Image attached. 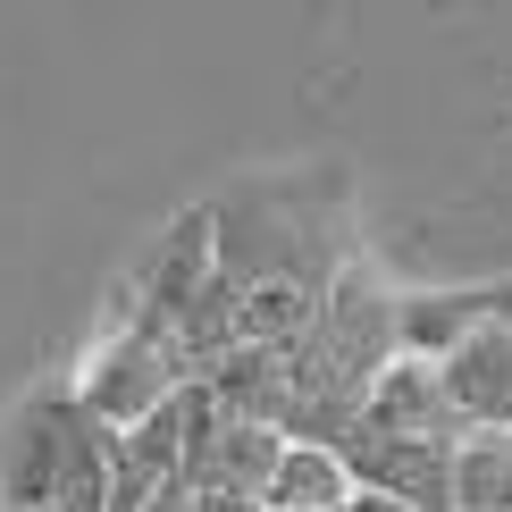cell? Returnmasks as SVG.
I'll return each mask as SVG.
<instances>
[{
  "label": "cell",
  "mask_w": 512,
  "mask_h": 512,
  "mask_svg": "<svg viewBox=\"0 0 512 512\" xmlns=\"http://www.w3.org/2000/svg\"><path fill=\"white\" fill-rule=\"evenodd\" d=\"M236 303H244V294L210 277V286L194 294V311L177 319V345H185V361H194V378L210 370V361H227V353H236Z\"/></svg>",
  "instance_id": "obj_15"
},
{
  "label": "cell",
  "mask_w": 512,
  "mask_h": 512,
  "mask_svg": "<svg viewBox=\"0 0 512 512\" xmlns=\"http://www.w3.org/2000/svg\"><path fill=\"white\" fill-rule=\"evenodd\" d=\"M479 311L496 319V328H512V277H504V286H479Z\"/></svg>",
  "instance_id": "obj_16"
},
{
  "label": "cell",
  "mask_w": 512,
  "mask_h": 512,
  "mask_svg": "<svg viewBox=\"0 0 512 512\" xmlns=\"http://www.w3.org/2000/svg\"><path fill=\"white\" fill-rule=\"evenodd\" d=\"M345 504H353V479L328 445H286L261 487V512H345Z\"/></svg>",
  "instance_id": "obj_12"
},
{
  "label": "cell",
  "mask_w": 512,
  "mask_h": 512,
  "mask_svg": "<svg viewBox=\"0 0 512 512\" xmlns=\"http://www.w3.org/2000/svg\"><path fill=\"white\" fill-rule=\"evenodd\" d=\"M328 177H252L210 210V277L219 286H303L328 294V277L353 261L345 244V194H319Z\"/></svg>",
  "instance_id": "obj_1"
},
{
  "label": "cell",
  "mask_w": 512,
  "mask_h": 512,
  "mask_svg": "<svg viewBox=\"0 0 512 512\" xmlns=\"http://www.w3.org/2000/svg\"><path fill=\"white\" fill-rule=\"evenodd\" d=\"M210 286V210H185L177 227L152 244V261L135 277V319H160V328H177L185 311H194V294Z\"/></svg>",
  "instance_id": "obj_6"
},
{
  "label": "cell",
  "mask_w": 512,
  "mask_h": 512,
  "mask_svg": "<svg viewBox=\"0 0 512 512\" xmlns=\"http://www.w3.org/2000/svg\"><path fill=\"white\" fill-rule=\"evenodd\" d=\"M353 420L378 429V437H429V445H454L462 437L454 403H445V387H437V361H412V353H395L387 370L370 378V395H361Z\"/></svg>",
  "instance_id": "obj_5"
},
{
  "label": "cell",
  "mask_w": 512,
  "mask_h": 512,
  "mask_svg": "<svg viewBox=\"0 0 512 512\" xmlns=\"http://www.w3.org/2000/svg\"><path fill=\"white\" fill-rule=\"evenodd\" d=\"M311 311H319V294H303V286H252L244 303H236V345H269V353H286L294 336L311 328Z\"/></svg>",
  "instance_id": "obj_14"
},
{
  "label": "cell",
  "mask_w": 512,
  "mask_h": 512,
  "mask_svg": "<svg viewBox=\"0 0 512 512\" xmlns=\"http://www.w3.org/2000/svg\"><path fill=\"white\" fill-rule=\"evenodd\" d=\"M51 512H110V429H101L84 403H68V437H59Z\"/></svg>",
  "instance_id": "obj_11"
},
{
  "label": "cell",
  "mask_w": 512,
  "mask_h": 512,
  "mask_svg": "<svg viewBox=\"0 0 512 512\" xmlns=\"http://www.w3.org/2000/svg\"><path fill=\"white\" fill-rule=\"evenodd\" d=\"M345 512H412V504H395V496H370V487H353V504Z\"/></svg>",
  "instance_id": "obj_17"
},
{
  "label": "cell",
  "mask_w": 512,
  "mask_h": 512,
  "mask_svg": "<svg viewBox=\"0 0 512 512\" xmlns=\"http://www.w3.org/2000/svg\"><path fill=\"white\" fill-rule=\"evenodd\" d=\"M328 454L345 462V479L370 487V496H395L412 512H454L445 504V445H429V437H378V429L353 420Z\"/></svg>",
  "instance_id": "obj_3"
},
{
  "label": "cell",
  "mask_w": 512,
  "mask_h": 512,
  "mask_svg": "<svg viewBox=\"0 0 512 512\" xmlns=\"http://www.w3.org/2000/svg\"><path fill=\"white\" fill-rule=\"evenodd\" d=\"M177 395H168L152 420H135V429L110 437V512H143L168 479H177V462H185V403Z\"/></svg>",
  "instance_id": "obj_7"
},
{
  "label": "cell",
  "mask_w": 512,
  "mask_h": 512,
  "mask_svg": "<svg viewBox=\"0 0 512 512\" xmlns=\"http://www.w3.org/2000/svg\"><path fill=\"white\" fill-rule=\"evenodd\" d=\"M68 403H76V395H26V412H17V429H9V471H0V496H9V512H51Z\"/></svg>",
  "instance_id": "obj_8"
},
{
  "label": "cell",
  "mask_w": 512,
  "mask_h": 512,
  "mask_svg": "<svg viewBox=\"0 0 512 512\" xmlns=\"http://www.w3.org/2000/svg\"><path fill=\"white\" fill-rule=\"evenodd\" d=\"M445 504L454 512H512V429H462L445 445Z\"/></svg>",
  "instance_id": "obj_10"
},
{
  "label": "cell",
  "mask_w": 512,
  "mask_h": 512,
  "mask_svg": "<svg viewBox=\"0 0 512 512\" xmlns=\"http://www.w3.org/2000/svg\"><path fill=\"white\" fill-rule=\"evenodd\" d=\"M177 387H194V361H185L177 328H160V319H135V311H126L118 328L101 336V353H93V370H84L76 403L118 437V429H135V420H152Z\"/></svg>",
  "instance_id": "obj_2"
},
{
  "label": "cell",
  "mask_w": 512,
  "mask_h": 512,
  "mask_svg": "<svg viewBox=\"0 0 512 512\" xmlns=\"http://www.w3.org/2000/svg\"><path fill=\"white\" fill-rule=\"evenodd\" d=\"M479 286L471 294H395V353H412V361H445L462 345V336L479 328Z\"/></svg>",
  "instance_id": "obj_13"
},
{
  "label": "cell",
  "mask_w": 512,
  "mask_h": 512,
  "mask_svg": "<svg viewBox=\"0 0 512 512\" xmlns=\"http://www.w3.org/2000/svg\"><path fill=\"white\" fill-rule=\"evenodd\" d=\"M437 387H445L462 429H512V328L479 319V328L437 361Z\"/></svg>",
  "instance_id": "obj_4"
},
{
  "label": "cell",
  "mask_w": 512,
  "mask_h": 512,
  "mask_svg": "<svg viewBox=\"0 0 512 512\" xmlns=\"http://www.w3.org/2000/svg\"><path fill=\"white\" fill-rule=\"evenodd\" d=\"M210 403H219L227 420H252V429H286V353L269 345H236L227 361H210L202 370Z\"/></svg>",
  "instance_id": "obj_9"
}]
</instances>
